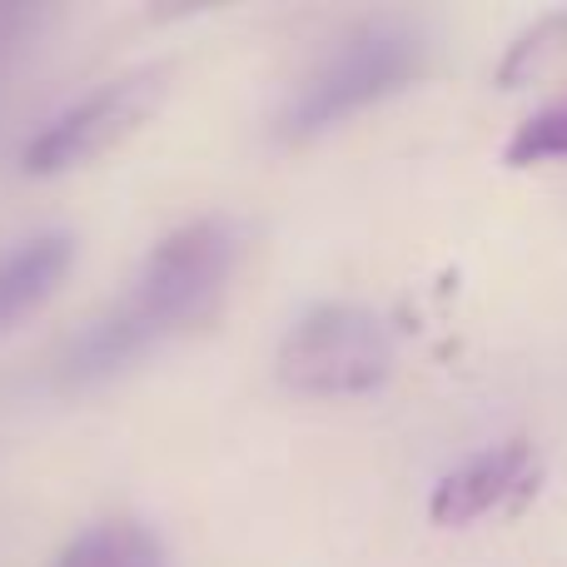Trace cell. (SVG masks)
<instances>
[{
	"mask_svg": "<svg viewBox=\"0 0 567 567\" xmlns=\"http://www.w3.org/2000/svg\"><path fill=\"white\" fill-rule=\"evenodd\" d=\"M159 100H165V70L145 65L95 85L85 100L65 105L25 150H20V169L35 179H55L70 169L95 165L100 155L120 150L130 135L155 120Z\"/></svg>",
	"mask_w": 567,
	"mask_h": 567,
	"instance_id": "4",
	"label": "cell"
},
{
	"mask_svg": "<svg viewBox=\"0 0 567 567\" xmlns=\"http://www.w3.org/2000/svg\"><path fill=\"white\" fill-rule=\"evenodd\" d=\"M45 25V10L35 6H0V65L16 55L20 45H30V35Z\"/></svg>",
	"mask_w": 567,
	"mask_h": 567,
	"instance_id": "10",
	"label": "cell"
},
{
	"mask_svg": "<svg viewBox=\"0 0 567 567\" xmlns=\"http://www.w3.org/2000/svg\"><path fill=\"white\" fill-rule=\"evenodd\" d=\"M275 373L284 389L309 399L373 393L393 373V333L363 303H313L284 333Z\"/></svg>",
	"mask_w": 567,
	"mask_h": 567,
	"instance_id": "3",
	"label": "cell"
},
{
	"mask_svg": "<svg viewBox=\"0 0 567 567\" xmlns=\"http://www.w3.org/2000/svg\"><path fill=\"white\" fill-rule=\"evenodd\" d=\"M563 45H567V10H548V16L533 20V25L513 40L508 60L498 65V80H503V85H518L528 70L543 65V55H558Z\"/></svg>",
	"mask_w": 567,
	"mask_h": 567,
	"instance_id": "9",
	"label": "cell"
},
{
	"mask_svg": "<svg viewBox=\"0 0 567 567\" xmlns=\"http://www.w3.org/2000/svg\"><path fill=\"white\" fill-rule=\"evenodd\" d=\"M239 235L235 219L205 215L169 229L130 275L125 293L110 299L60 353V383L90 389L115 373L135 369L145 353L165 349L169 339L189 333L199 319L219 309L225 289L239 269Z\"/></svg>",
	"mask_w": 567,
	"mask_h": 567,
	"instance_id": "1",
	"label": "cell"
},
{
	"mask_svg": "<svg viewBox=\"0 0 567 567\" xmlns=\"http://www.w3.org/2000/svg\"><path fill=\"white\" fill-rule=\"evenodd\" d=\"M543 159H567V95L533 110L508 140V165H543Z\"/></svg>",
	"mask_w": 567,
	"mask_h": 567,
	"instance_id": "8",
	"label": "cell"
},
{
	"mask_svg": "<svg viewBox=\"0 0 567 567\" xmlns=\"http://www.w3.org/2000/svg\"><path fill=\"white\" fill-rule=\"evenodd\" d=\"M533 488H538V453H533V443L508 439L453 463L439 478V488H433L429 513L443 528H468V523L488 518V513L518 508Z\"/></svg>",
	"mask_w": 567,
	"mask_h": 567,
	"instance_id": "5",
	"label": "cell"
},
{
	"mask_svg": "<svg viewBox=\"0 0 567 567\" xmlns=\"http://www.w3.org/2000/svg\"><path fill=\"white\" fill-rule=\"evenodd\" d=\"M50 567H169L165 543L135 518L90 523L85 533L65 543Z\"/></svg>",
	"mask_w": 567,
	"mask_h": 567,
	"instance_id": "7",
	"label": "cell"
},
{
	"mask_svg": "<svg viewBox=\"0 0 567 567\" xmlns=\"http://www.w3.org/2000/svg\"><path fill=\"white\" fill-rule=\"evenodd\" d=\"M429 65V35L403 16H373L353 25L284 100L275 135L284 145H309L353 115L409 90Z\"/></svg>",
	"mask_w": 567,
	"mask_h": 567,
	"instance_id": "2",
	"label": "cell"
},
{
	"mask_svg": "<svg viewBox=\"0 0 567 567\" xmlns=\"http://www.w3.org/2000/svg\"><path fill=\"white\" fill-rule=\"evenodd\" d=\"M75 265V235L70 229H35L0 249V333L20 329L35 309L60 293Z\"/></svg>",
	"mask_w": 567,
	"mask_h": 567,
	"instance_id": "6",
	"label": "cell"
}]
</instances>
